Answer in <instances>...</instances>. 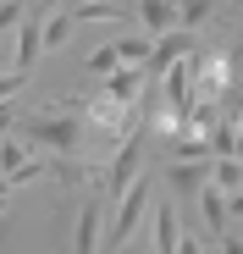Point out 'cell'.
Masks as SVG:
<instances>
[{"label": "cell", "instance_id": "17", "mask_svg": "<svg viewBox=\"0 0 243 254\" xmlns=\"http://www.w3.org/2000/svg\"><path fill=\"white\" fill-rule=\"evenodd\" d=\"M116 66H122V56H116V39H111V45H100V50L89 56V72H94V77H111Z\"/></svg>", "mask_w": 243, "mask_h": 254}, {"label": "cell", "instance_id": "26", "mask_svg": "<svg viewBox=\"0 0 243 254\" xmlns=\"http://www.w3.org/2000/svg\"><path fill=\"white\" fill-rule=\"evenodd\" d=\"M116 254H149V249H138V243H127V249H116Z\"/></svg>", "mask_w": 243, "mask_h": 254}, {"label": "cell", "instance_id": "21", "mask_svg": "<svg viewBox=\"0 0 243 254\" xmlns=\"http://www.w3.org/2000/svg\"><path fill=\"white\" fill-rule=\"evenodd\" d=\"M177 254H210V249H205V232H182Z\"/></svg>", "mask_w": 243, "mask_h": 254}, {"label": "cell", "instance_id": "18", "mask_svg": "<svg viewBox=\"0 0 243 254\" xmlns=\"http://www.w3.org/2000/svg\"><path fill=\"white\" fill-rule=\"evenodd\" d=\"M28 22V0H0V33H17Z\"/></svg>", "mask_w": 243, "mask_h": 254}, {"label": "cell", "instance_id": "6", "mask_svg": "<svg viewBox=\"0 0 243 254\" xmlns=\"http://www.w3.org/2000/svg\"><path fill=\"white\" fill-rule=\"evenodd\" d=\"M45 17H50L45 6H33V11H28V22L17 28V66H11V72H22V77L33 72V61H39V56H45Z\"/></svg>", "mask_w": 243, "mask_h": 254}, {"label": "cell", "instance_id": "11", "mask_svg": "<svg viewBox=\"0 0 243 254\" xmlns=\"http://www.w3.org/2000/svg\"><path fill=\"white\" fill-rule=\"evenodd\" d=\"M177 243H182V210L172 199H160V210H155V254H177Z\"/></svg>", "mask_w": 243, "mask_h": 254}, {"label": "cell", "instance_id": "9", "mask_svg": "<svg viewBox=\"0 0 243 254\" xmlns=\"http://www.w3.org/2000/svg\"><path fill=\"white\" fill-rule=\"evenodd\" d=\"M149 89V77H144V66H116L111 77H100V94L105 100H116V105H138V94Z\"/></svg>", "mask_w": 243, "mask_h": 254}, {"label": "cell", "instance_id": "24", "mask_svg": "<svg viewBox=\"0 0 243 254\" xmlns=\"http://www.w3.org/2000/svg\"><path fill=\"white\" fill-rule=\"evenodd\" d=\"M11 122H17V116H11V105H0V138H11Z\"/></svg>", "mask_w": 243, "mask_h": 254}, {"label": "cell", "instance_id": "2", "mask_svg": "<svg viewBox=\"0 0 243 254\" xmlns=\"http://www.w3.org/2000/svg\"><path fill=\"white\" fill-rule=\"evenodd\" d=\"M22 133H28L33 149H50L56 160H72L77 144H83V122H77V116H28Z\"/></svg>", "mask_w": 243, "mask_h": 254}, {"label": "cell", "instance_id": "14", "mask_svg": "<svg viewBox=\"0 0 243 254\" xmlns=\"http://www.w3.org/2000/svg\"><path fill=\"white\" fill-rule=\"evenodd\" d=\"M72 28H77V22H72V6L50 11V17H45V50H61L66 39H72Z\"/></svg>", "mask_w": 243, "mask_h": 254}, {"label": "cell", "instance_id": "4", "mask_svg": "<svg viewBox=\"0 0 243 254\" xmlns=\"http://www.w3.org/2000/svg\"><path fill=\"white\" fill-rule=\"evenodd\" d=\"M205 183H210V160H177V166H166V188L177 193V210H199Z\"/></svg>", "mask_w": 243, "mask_h": 254}, {"label": "cell", "instance_id": "13", "mask_svg": "<svg viewBox=\"0 0 243 254\" xmlns=\"http://www.w3.org/2000/svg\"><path fill=\"white\" fill-rule=\"evenodd\" d=\"M72 22H122V6H111V0H72Z\"/></svg>", "mask_w": 243, "mask_h": 254}, {"label": "cell", "instance_id": "3", "mask_svg": "<svg viewBox=\"0 0 243 254\" xmlns=\"http://www.w3.org/2000/svg\"><path fill=\"white\" fill-rule=\"evenodd\" d=\"M144 144H149V138H144V127H138V133L111 155V172H105V193H111V199H122V193L144 177Z\"/></svg>", "mask_w": 243, "mask_h": 254}, {"label": "cell", "instance_id": "27", "mask_svg": "<svg viewBox=\"0 0 243 254\" xmlns=\"http://www.w3.org/2000/svg\"><path fill=\"white\" fill-rule=\"evenodd\" d=\"M210 254H221V249H210Z\"/></svg>", "mask_w": 243, "mask_h": 254}, {"label": "cell", "instance_id": "1", "mask_svg": "<svg viewBox=\"0 0 243 254\" xmlns=\"http://www.w3.org/2000/svg\"><path fill=\"white\" fill-rule=\"evenodd\" d=\"M149 199H155V183H149V172L116 199V210H111V221H105V249L116 254V249H127L133 243V232L144 227V210H149Z\"/></svg>", "mask_w": 243, "mask_h": 254}, {"label": "cell", "instance_id": "7", "mask_svg": "<svg viewBox=\"0 0 243 254\" xmlns=\"http://www.w3.org/2000/svg\"><path fill=\"white\" fill-rule=\"evenodd\" d=\"M199 45H193V33H166V39H155V56H149V66H144V77H166L172 66H182L188 56H193Z\"/></svg>", "mask_w": 243, "mask_h": 254}, {"label": "cell", "instance_id": "20", "mask_svg": "<svg viewBox=\"0 0 243 254\" xmlns=\"http://www.w3.org/2000/svg\"><path fill=\"white\" fill-rule=\"evenodd\" d=\"M22 83H28L22 72H6V77H0V105H11V94L22 89Z\"/></svg>", "mask_w": 243, "mask_h": 254}, {"label": "cell", "instance_id": "22", "mask_svg": "<svg viewBox=\"0 0 243 254\" xmlns=\"http://www.w3.org/2000/svg\"><path fill=\"white\" fill-rule=\"evenodd\" d=\"M227 216H238V221H243V188H238V193H227Z\"/></svg>", "mask_w": 243, "mask_h": 254}, {"label": "cell", "instance_id": "10", "mask_svg": "<svg viewBox=\"0 0 243 254\" xmlns=\"http://www.w3.org/2000/svg\"><path fill=\"white\" fill-rule=\"evenodd\" d=\"M227 221H232V216H227V193H221L216 183H205V193H199V227H205V238L221 243V238H227Z\"/></svg>", "mask_w": 243, "mask_h": 254}, {"label": "cell", "instance_id": "5", "mask_svg": "<svg viewBox=\"0 0 243 254\" xmlns=\"http://www.w3.org/2000/svg\"><path fill=\"white\" fill-rule=\"evenodd\" d=\"M105 199H83L77 204V227H72V254H100L105 243Z\"/></svg>", "mask_w": 243, "mask_h": 254}, {"label": "cell", "instance_id": "19", "mask_svg": "<svg viewBox=\"0 0 243 254\" xmlns=\"http://www.w3.org/2000/svg\"><path fill=\"white\" fill-rule=\"evenodd\" d=\"M216 6H221V0H182V33H193V28L205 22Z\"/></svg>", "mask_w": 243, "mask_h": 254}, {"label": "cell", "instance_id": "12", "mask_svg": "<svg viewBox=\"0 0 243 254\" xmlns=\"http://www.w3.org/2000/svg\"><path fill=\"white\" fill-rule=\"evenodd\" d=\"M116 56H122V66H149L155 39H149V33H122V39H116Z\"/></svg>", "mask_w": 243, "mask_h": 254}, {"label": "cell", "instance_id": "16", "mask_svg": "<svg viewBox=\"0 0 243 254\" xmlns=\"http://www.w3.org/2000/svg\"><path fill=\"white\" fill-rule=\"evenodd\" d=\"M177 160H216V155H210V138L182 133V138H177Z\"/></svg>", "mask_w": 243, "mask_h": 254}, {"label": "cell", "instance_id": "8", "mask_svg": "<svg viewBox=\"0 0 243 254\" xmlns=\"http://www.w3.org/2000/svg\"><path fill=\"white\" fill-rule=\"evenodd\" d=\"M138 22L149 39H166L182 28V0H138Z\"/></svg>", "mask_w": 243, "mask_h": 254}, {"label": "cell", "instance_id": "25", "mask_svg": "<svg viewBox=\"0 0 243 254\" xmlns=\"http://www.w3.org/2000/svg\"><path fill=\"white\" fill-rule=\"evenodd\" d=\"M11 188H17V183H11L6 172H0V210H6V199H11Z\"/></svg>", "mask_w": 243, "mask_h": 254}, {"label": "cell", "instance_id": "15", "mask_svg": "<svg viewBox=\"0 0 243 254\" xmlns=\"http://www.w3.org/2000/svg\"><path fill=\"white\" fill-rule=\"evenodd\" d=\"M210 183L221 193H238L243 188V160H210Z\"/></svg>", "mask_w": 243, "mask_h": 254}, {"label": "cell", "instance_id": "23", "mask_svg": "<svg viewBox=\"0 0 243 254\" xmlns=\"http://www.w3.org/2000/svg\"><path fill=\"white\" fill-rule=\"evenodd\" d=\"M216 249H221V254H243V238H232V232H227V238H221Z\"/></svg>", "mask_w": 243, "mask_h": 254}]
</instances>
